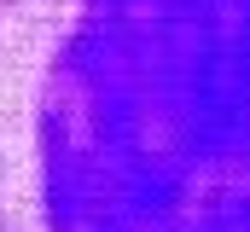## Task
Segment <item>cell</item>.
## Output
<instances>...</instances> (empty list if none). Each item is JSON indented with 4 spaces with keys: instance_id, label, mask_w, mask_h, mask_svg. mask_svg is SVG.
Returning a JSON list of instances; mask_svg holds the SVG:
<instances>
[{
    "instance_id": "1",
    "label": "cell",
    "mask_w": 250,
    "mask_h": 232,
    "mask_svg": "<svg viewBox=\"0 0 250 232\" xmlns=\"http://www.w3.org/2000/svg\"><path fill=\"white\" fill-rule=\"evenodd\" d=\"M0 232H250V0H0Z\"/></svg>"
}]
</instances>
